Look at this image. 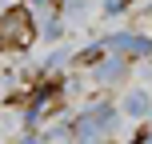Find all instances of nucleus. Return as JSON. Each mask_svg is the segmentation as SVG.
<instances>
[{
	"instance_id": "f03ea898",
	"label": "nucleus",
	"mask_w": 152,
	"mask_h": 144,
	"mask_svg": "<svg viewBox=\"0 0 152 144\" xmlns=\"http://www.w3.org/2000/svg\"><path fill=\"white\" fill-rule=\"evenodd\" d=\"M124 108H128V112H144V96H140V92H136V96H128V100H124Z\"/></svg>"
},
{
	"instance_id": "f257e3e1",
	"label": "nucleus",
	"mask_w": 152,
	"mask_h": 144,
	"mask_svg": "<svg viewBox=\"0 0 152 144\" xmlns=\"http://www.w3.org/2000/svg\"><path fill=\"white\" fill-rule=\"evenodd\" d=\"M36 40V24H32L28 8H8L0 16V44L4 48H28Z\"/></svg>"
}]
</instances>
